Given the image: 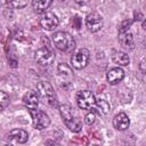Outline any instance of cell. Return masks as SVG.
I'll return each mask as SVG.
<instances>
[{"label": "cell", "instance_id": "d4e9b609", "mask_svg": "<svg viewBox=\"0 0 146 146\" xmlns=\"http://www.w3.org/2000/svg\"><path fill=\"white\" fill-rule=\"evenodd\" d=\"M5 146H13V145H5Z\"/></svg>", "mask_w": 146, "mask_h": 146}, {"label": "cell", "instance_id": "5b68a950", "mask_svg": "<svg viewBox=\"0 0 146 146\" xmlns=\"http://www.w3.org/2000/svg\"><path fill=\"white\" fill-rule=\"evenodd\" d=\"M97 100L90 90H81L76 95V104L82 110H90L96 105Z\"/></svg>", "mask_w": 146, "mask_h": 146}, {"label": "cell", "instance_id": "9a60e30c", "mask_svg": "<svg viewBox=\"0 0 146 146\" xmlns=\"http://www.w3.org/2000/svg\"><path fill=\"white\" fill-rule=\"evenodd\" d=\"M119 42L120 44L125 48V49H132L135 46L133 36L130 32H124V33H119Z\"/></svg>", "mask_w": 146, "mask_h": 146}, {"label": "cell", "instance_id": "9c48e42d", "mask_svg": "<svg viewBox=\"0 0 146 146\" xmlns=\"http://www.w3.org/2000/svg\"><path fill=\"white\" fill-rule=\"evenodd\" d=\"M35 60L43 66L52 64L55 60V55L49 48H40L35 51Z\"/></svg>", "mask_w": 146, "mask_h": 146}, {"label": "cell", "instance_id": "52a82bcc", "mask_svg": "<svg viewBox=\"0 0 146 146\" xmlns=\"http://www.w3.org/2000/svg\"><path fill=\"white\" fill-rule=\"evenodd\" d=\"M40 25L46 31H54L59 25V19L54 13L47 11L40 17Z\"/></svg>", "mask_w": 146, "mask_h": 146}, {"label": "cell", "instance_id": "8fae6325", "mask_svg": "<svg viewBox=\"0 0 146 146\" xmlns=\"http://www.w3.org/2000/svg\"><path fill=\"white\" fill-rule=\"evenodd\" d=\"M123 78H124V71L119 66L111 68L106 74V79L110 82V84H117L123 80Z\"/></svg>", "mask_w": 146, "mask_h": 146}, {"label": "cell", "instance_id": "d6986e66", "mask_svg": "<svg viewBox=\"0 0 146 146\" xmlns=\"http://www.w3.org/2000/svg\"><path fill=\"white\" fill-rule=\"evenodd\" d=\"M95 121H96V115H95V113L94 112H89L88 114H86L84 115V122L88 124V125H91V124H94L95 123Z\"/></svg>", "mask_w": 146, "mask_h": 146}, {"label": "cell", "instance_id": "8992f818", "mask_svg": "<svg viewBox=\"0 0 146 146\" xmlns=\"http://www.w3.org/2000/svg\"><path fill=\"white\" fill-rule=\"evenodd\" d=\"M30 114L32 116L33 125H34L35 129L43 130V129L49 127L50 119H49V116L46 112H43L41 110H33V111H30Z\"/></svg>", "mask_w": 146, "mask_h": 146}, {"label": "cell", "instance_id": "ac0fdd59", "mask_svg": "<svg viewBox=\"0 0 146 146\" xmlns=\"http://www.w3.org/2000/svg\"><path fill=\"white\" fill-rule=\"evenodd\" d=\"M0 103H1L2 110H5L9 105V96L5 91H0Z\"/></svg>", "mask_w": 146, "mask_h": 146}, {"label": "cell", "instance_id": "2e32d148", "mask_svg": "<svg viewBox=\"0 0 146 146\" xmlns=\"http://www.w3.org/2000/svg\"><path fill=\"white\" fill-rule=\"evenodd\" d=\"M51 3H52V1H50V0H33L32 7L36 14H41V13L46 14L47 9L51 6Z\"/></svg>", "mask_w": 146, "mask_h": 146}, {"label": "cell", "instance_id": "ba28073f", "mask_svg": "<svg viewBox=\"0 0 146 146\" xmlns=\"http://www.w3.org/2000/svg\"><path fill=\"white\" fill-rule=\"evenodd\" d=\"M86 26L92 33L98 32L103 27V18H102V16L96 11L88 14L87 17H86Z\"/></svg>", "mask_w": 146, "mask_h": 146}, {"label": "cell", "instance_id": "e0dca14e", "mask_svg": "<svg viewBox=\"0 0 146 146\" xmlns=\"http://www.w3.org/2000/svg\"><path fill=\"white\" fill-rule=\"evenodd\" d=\"M57 70H58V73L60 74V76H63V78H66V76L72 78V71H71V67L67 66L66 64H59Z\"/></svg>", "mask_w": 146, "mask_h": 146}, {"label": "cell", "instance_id": "5bb4252c", "mask_svg": "<svg viewBox=\"0 0 146 146\" xmlns=\"http://www.w3.org/2000/svg\"><path fill=\"white\" fill-rule=\"evenodd\" d=\"M112 60L114 64H116L119 67L120 66H127L130 63V58L129 56L123 52V51H114L112 55Z\"/></svg>", "mask_w": 146, "mask_h": 146}, {"label": "cell", "instance_id": "30bf717a", "mask_svg": "<svg viewBox=\"0 0 146 146\" xmlns=\"http://www.w3.org/2000/svg\"><path fill=\"white\" fill-rule=\"evenodd\" d=\"M23 104H24V106L29 111L38 110V105H39V96H38V92H35L34 90L26 91L25 95L23 96Z\"/></svg>", "mask_w": 146, "mask_h": 146}, {"label": "cell", "instance_id": "3957f363", "mask_svg": "<svg viewBox=\"0 0 146 146\" xmlns=\"http://www.w3.org/2000/svg\"><path fill=\"white\" fill-rule=\"evenodd\" d=\"M36 92L40 95V97L50 106H57V97L54 91L52 86L48 81H40L36 86Z\"/></svg>", "mask_w": 146, "mask_h": 146}, {"label": "cell", "instance_id": "7a4b0ae2", "mask_svg": "<svg viewBox=\"0 0 146 146\" xmlns=\"http://www.w3.org/2000/svg\"><path fill=\"white\" fill-rule=\"evenodd\" d=\"M59 113H60V116H62L65 125L71 131H73V132L81 131L82 123H81L80 119L73 114V111H72L71 106H68V105H60L59 106Z\"/></svg>", "mask_w": 146, "mask_h": 146}, {"label": "cell", "instance_id": "7c38bea8", "mask_svg": "<svg viewBox=\"0 0 146 146\" xmlns=\"http://www.w3.org/2000/svg\"><path fill=\"white\" fill-rule=\"evenodd\" d=\"M113 125L116 130H120V131H123L125 129L129 128L130 125V119L129 116L125 114V113H119L114 116L113 119Z\"/></svg>", "mask_w": 146, "mask_h": 146}, {"label": "cell", "instance_id": "603a6c76", "mask_svg": "<svg viewBox=\"0 0 146 146\" xmlns=\"http://www.w3.org/2000/svg\"><path fill=\"white\" fill-rule=\"evenodd\" d=\"M139 70H140L144 74H146V58H143V59L140 60V63H139Z\"/></svg>", "mask_w": 146, "mask_h": 146}, {"label": "cell", "instance_id": "4fadbf2b", "mask_svg": "<svg viewBox=\"0 0 146 146\" xmlns=\"http://www.w3.org/2000/svg\"><path fill=\"white\" fill-rule=\"evenodd\" d=\"M9 139H13L19 144H24L29 140V133L23 129H14L9 132Z\"/></svg>", "mask_w": 146, "mask_h": 146}, {"label": "cell", "instance_id": "cb8c5ba5", "mask_svg": "<svg viewBox=\"0 0 146 146\" xmlns=\"http://www.w3.org/2000/svg\"><path fill=\"white\" fill-rule=\"evenodd\" d=\"M143 27L146 30V21H144V23H143Z\"/></svg>", "mask_w": 146, "mask_h": 146}, {"label": "cell", "instance_id": "277c9868", "mask_svg": "<svg viewBox=\"0 0 146 146\" xmlns=\"http://www.w3.org/2000/svg\"><path fill=\"white\" fill-rule=\"evenodd\" d=\"M90 59V52L86 48H81L78 51H75L71 57V66L76 70L84 68Z\"/></svg>", "mask_w": 146, "mask_h": 146}, {"label": "cell", "instance_id": "6da1fadb", "mask_svg": "<svg viewBox=\"0 0 146 146\" xmlns=\"http://www.w3.org/2000/svg\"><path fill=\"white\" fill-rule=\"evenodd\" d=\"M52 42L57 49L64 52H72L75 49L74 38L65 31H58L52 34Z\"/></svg>", "mask_w": 146, "mask_h": 146}, {"label": "cell", "instance_id": "ffe728a7", "mask_svg": "<svg viewBox=\"0 0 146 146\" xmlns=\"http://www.w3.org/2000/svg\"><path fill=\"white\" fill-rule=\"evenodd\" d=\"M8 5H9L10 7L15 8V9H22V8H24V7L27 5V2H26V1H17V0H15V1L8 2Z\"/></svg>", "mask_w": 146, "mask_h": 146}, {"label": "cell", "instance_id": "7402d4cb", "mask_svg": "<svg viewBox=\"0 0 146 146\" xmlns=\"http://www.w3.org/2000/svg\"><path fill=\"white\" fill-rule=\"evenodd\" d=\"M130 25H131V21H124V22L121 24L120 29H119V33L129 32V27H130Z\"/></svg>", "mask_w": 146, "mask_h": 146}, {"label": "cell", "instance_id": "484cf974", "mask_svg": "<svg viewBox=\"0 0 146 146\" xmlns=\"http://www.w3.org/2000/svg\"><path fill=\"white\" fill-rule=\"evenodd\" d=\"M92 146H99V145H92Z\"/></svg>", "mask_w": 146, "mask_h": 146}, {"label": "cell", "instance_id": "44dd1931", "mask_svg": "<svg viewBox=\"0 0 146 146\" xmlns=\"http://www.w3.org/2000/svg\"><path fill=\"white\" fill-rule=\"evenodd\" d=\"M97 104H98V106H99V108L102 110V112H104V113H107L108 111H110V104L105 100V99H99L98 102H97Z\"/></svg>", "mask_w": 146, "mask_h": 146}]
</instances>
